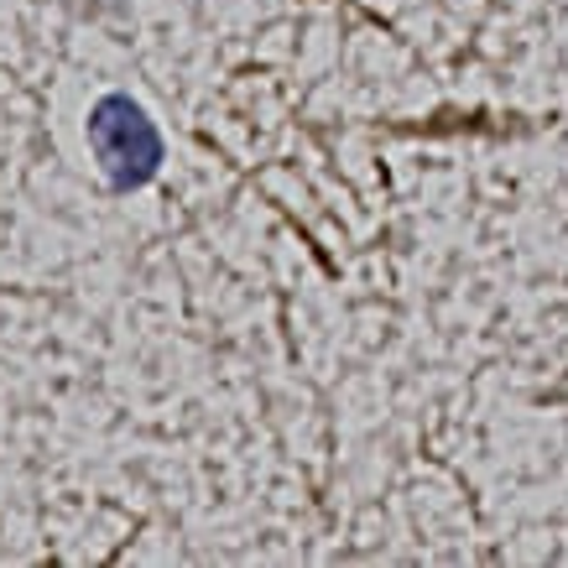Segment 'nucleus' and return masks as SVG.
I'll list each match as a JSON object with an SVG mask.
<instances>
[{
	"instance_id": "f257e3e1",
	"label": "nucleus",
	"mask_w": 568,
	"mask_h": 568,
	"mask_svg": "<svg viewBox=\"0 0 568 568\" xmlns=\"http://www.w3.org/2000/svg\"><path fill=\"white\" fill-rule=\"evenodd\" d=\"M89 146H94L104 183L121 193L152 183L156 168H162V136H156L152 115L131 94H104L89 110Z\"/></svg>"
}]
</instances>
